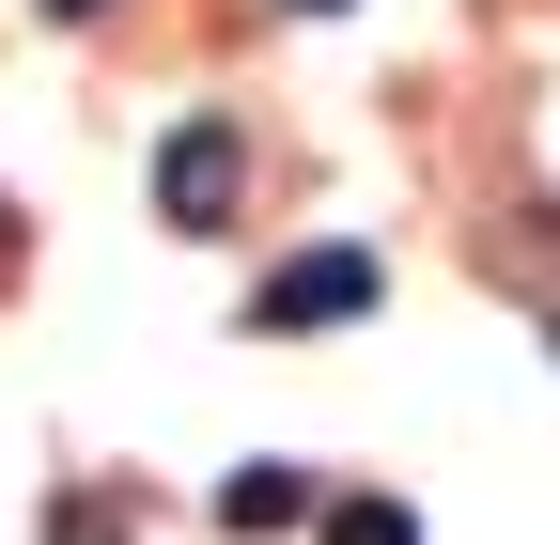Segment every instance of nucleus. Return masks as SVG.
<instances>
[{
    "label": "nucleus",
    "instance_id": "f257e3e1",
    "mask_svg": "<svg viewBox=\"0 0 560 545\" xmlns=\"http://www.w3.org/2000/svg\"><path fill=\"white\" fill-rule=\"evenodd\" d=\"M234 187H249L234 125H172V156H156V202H172V234H219V219H234Z\"/></svg>",
    "mask_w": 560,
    "mask_h": 545
},
{
    "label": "nucleus",
    "instance_id": "0eeeda50",
    "mask_svg": "<svg viewBox=\"0 0 560 545\" xmlns=\"http://www.w3.org/2000/svg\"><path fill=\"white\" fill-rule=\"evenodd\" d=\"M0 250H16V219H0Z\"/></svg>",
    "mask_w": 560,
    "mask_h": 545
},
{
    "label": "nucleus",
    "instance_id": "20e7f679",
    "mask_svg": "<svg viewBox=\"0 0 560 545\" xmlns=\"http://www.w3.org/2000/svg\"><path fill=\"white\" fill-rule=\"evenodd\" d=\"M327 545H420L405 499H327Z\"/></svg>",
    "mask_w": 560,
    "mask_h": 545
},
{
    "label": "nucleus",
    "instance_id": "423d86ee",
    "mask_svg": "<svg viewBox=\"0 0 560 545\" xmlns=\"http://www.w3.org/2000/svg\"><path fill=\"white\" fill-rule=\"evenodd\" d=\"M312 16H342V0H312Z\"/></svg>",
    "mask_w": 560,
    "mask_h": 545
},
{
    "label": "nucleus",
    "instance_id": "39448f33",
    "mask_svg": "<svg viewBox=\"0 0 560 545\" xmlns=\"http://www.w3.org/2000/svg\"><path fill=\"white\" fill-rule=\"evenodd\" d=\"M47 16H109V0H47Z\"/></svg>",
    "mask_w": 560,
    "mask_h": 545
},
{
    "label": "nucleus",
    "instance_id": "7ed1b4c3",
    "mask_svg": "<svg viewBox=\"0 0 560 545\" xmlns=\"http://www.w3.org/2000/svg\"><path fill=\"white\" fill-rule=\"evenodd\" d=\"M296 514H312L296 467H234V484H219V530H296Z\"/></svg>",
    "mask_w": 560,
    "mask_h": 545
},
{
    "label": "nucleus",
    "instance_id": "f03ea898",
    "mask_svg": "<svg viewBox=\"0 0 560 545\" xmlns=\"http://www.w3.org/2000/svg\"><path fill=\"white\" fill-rule=\"evenodd\" d=\"M342 312H374V250H312L265 281V327H342Z\"/></svg>",
    "mask_w": 560,
    "mask_h": 545
}]
</instances>
